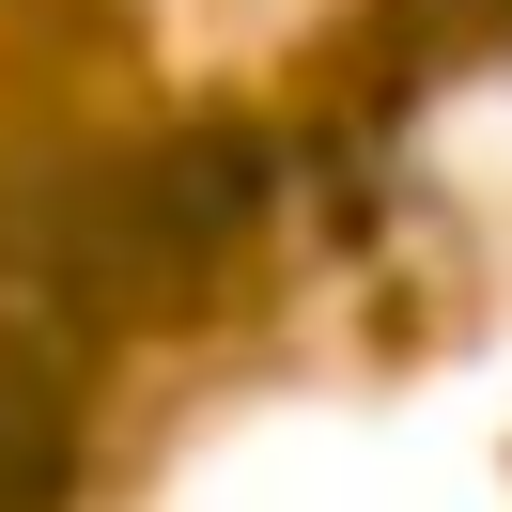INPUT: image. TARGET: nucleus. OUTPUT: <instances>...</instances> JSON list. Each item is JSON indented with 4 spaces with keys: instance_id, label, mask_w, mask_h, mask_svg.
Returning a JSON list of instances; mask_svg holds the SVG:
<instances>
[{
    "instance_id": "1",
    "label": "nucleus",
    "mask_w": 512,
    "mask_h": 512,
    "mask_svg": "<svg viewBox=\"0 0 512 512\" xmlns=\"http://www.w3.org/2000/svg\"><path fill=\"white\" fill-rule=\"evenodd\" d=\"M78 497V373L0 326V512H63Z\"/></svg>"
}]
</instances>
